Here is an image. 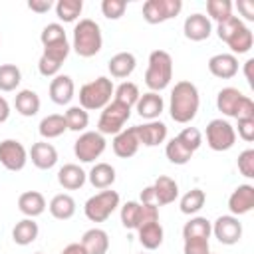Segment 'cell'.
<instances>
[{"instance_id":"obj_1","label":"cell","mask_w":254,"mask_h":254,"mask_svg":"<svg viewBox=\"0 0 254 254\" xmlns=\"http://www.w3.org/2000/svg\"><path fill=\"white\" fill-rule=\"evenodd\" d=\"M200 105L198 89L192 81H177L173 91H171V101H169V113L175 123H190L196 117Z\"/></svg>"},{"instance_id":"obj_2","label":"cell","mask_w":254,"mask_h":254,"mask_svg":"<svg viewBox=\"0 0 254 254\" xmlns=\"http://www.w3.org/2000/svg\"><path fill=\"white\" fill-rule=\"evenodd\" d=\"M101 46H103V36L99 24L91 18H81L73 28V42H71L73 52L79 58H93L95 54H99Z\"/></svg>"},{"instance_id":"obj_3","label":"cell","mask_w":254,"mask_h":254,"mask_svg":"<svg viewBox=\"0 0 254 254\" xmlns=\"http://www.w3.org/2000/svg\"><path fill=\"white\" fill-rule=\"evenodd\" d=\"M173 79V58L165 50H155L149 54V65L145 71V83L151 91L161 93L169 87Z\"/></svg>"},{"instance_id":"obj_4","label":"cell","mask_w":254,"mask_h":254,"mask_svg":"<svg viewBox=\"0 0 254 254\" xmlns=\"http://www.w3.org/2000/svg\"><path fill=\"white\" fill-rule=\"evenodd\" d=\"M113 81L105 75H99L95 77L93 81H87L79 87V107H83L85 111H97V109H103L111 97H113Z\"/></svg>"},{"instance_id":"obj_5","label":"cell","mask_w":254,"mask_h":254,"mask_svg":"<svg viewBox=\"0 0 254 254\" xmlns=\"http://www.w3.org/2000/svg\"><path fill=\"white\" fill-rule=\"evenodd\" d=\"M117 206H119V192L105 189L85 200L83 212L91 222H105L117 210Z\"/></svg>"},{"instance_id":"obj_6","label":"cell","mask_w":254,"mask_h":254,"mask_svg":"<svg viewBox=\"0 0 254 254\" xmlns=\"http://www.w3.org/2000/svg\"><path fill=\"white\" fill-rule=\"evenodd\" d=\"M129 117H131V107L111 99L101 109V115L97 121V131L101 135H117L119 131L125 129V123L129 121Z\"/></svg>"},{"instance_id":"obj_7","label":"cell","mask_w":254,"mask_h":254,"mask_svg":"<svg viewBox=\"0 0 254 254\" xmlns=\"http://www.w3.org/2000/svg\"><path fill=\"white\" fill-rule=\"evenodd\" d=\"M236 143V129L226 119H212L206 125V145L212 151H228Z\"/></svg>"},{"instance_id":"obj_8","label":"cell","mask_w":254,"mask_h":254,"mask_svg":"<svg viewBox=\"0 0 254 254\" xmlns=\"http://www.w3.org/2000/svg\"><path fill=\"white\" fill-rule=\"evenodd\" d=\"M105 147V137L99 131H83L73 143V153L81 163H93L103 155Z\"/></svg>"},{"instance_id":"obj_9","label":"cell","mask_w":254,"mask_h":254,"mask_svg":"<svg viewBox=\"0 0 254 254\" xmlns=\"http://www.w3.org/2000/svg\"><path fill=\"white\" fill-rule=\"evenodd\" d=\"M183 10L181 0H147L143 4V20L147 24H163Z\"/></svg>"},{"instance_id":"obj_10","label":"cell","mask_w":254,"mask_h":254,"mask_svg":"<svg viewBox=\"0 0 254 254\" xmlns=\"http://www.w3.org/2000/svg\"><path fill=\"white\" fill-rule=\"evenodd\" d=\"M28 163V151L18 139H4L0 143V165L12 173H18Z\"/></svg>"},{"instance_id":"obj_11","label":"cell","mask_w":254,"mask_h":254,"mask_svg":"<svg viewBox=\"0 0 254 254\" xmlns=\"http://www.w3.org/2000/svg\"><path fill=\"white\" fill-rule=\"evenodd\" d=\"M210 224H212V234L220 244L232 246L242 238V222L238 220V216L222 214Z\"/></svg>"},{"instance_id":"obj_12","label":"cell","mask_w":254,"mask_h":254,"mask_svg":"<svg viewBox=\"0 0 254 254\" xmlns=\"http://www.w3.org/2000/svg\"><path fill=\"white\" fill-rule=\"evenodd\" d=\"M254 208V187L252 185H238L228 196V210L232 216L248 214Z\"/></svg>"},{"instance_id":"obj_13","label":"cell","mask_w":254,"mask_h":254,"mask_svg":"<svg viewBox=\"0 0 254 254\" xmlns=\"http://www.w3.org/2000/svg\"><path fill=\"white\" fill-rule=\"evenodd\" d=\"M183 32H185V38L187 40H190V42H202V40H206L212 34V24H210L208 16H204L200 12H194V14L187 16V20L183 24Z\"/></svg>"},{"instance_id":"obj_14","label":"cell","mask_w":254,"mask_h":254,"mask_svg":"<svg viewBox=\"0 0 254 254\" xmlns=\"http://www.w3.org/2000/svg\"><path fill=\"white\" fill-rule=\"evenodd\" d=\"M135 133L141 145L145 147H157L161 143H165L167 139V125L159 119L155 121H147L143 125H135Z\"/></svg>"},{"instance_id":"obj_15","label":"cell","mask_w":254,"mask_h":254,"mask_svg":"<svg viewBox=\"0 0 254 254\" xmlns=\"http://www.w3.org/2000/svg\"><path fill=\"white\" fill-rule=\"evenodd\" d=\"M50 99L56 105H67L73 97H75V83L69 75L65 73H58L52 81H50Z\"/></svg>"},{"instance_id":"obj_16","label":"cell","mask_w":254,"mask_h":254,"mask_svg":"<svg viewBox=\"0 0 254 254\" xmlns=\"http://www.w3.org/2000/svg\"><path fill=\"white\" fill-rule=\"evenodd\" d=\"M28 159H32V165L40 171H48L52 167H56L58 163V151L52 143L48 141H38L32 145L30 153H28Z\"/></svg>"},{"instance_id":"obj_17","label":"cell","mask_w":254,"mask_h":254,"mask_svg":"<svg viewBox=\"0 0 254 254\" xmlns=\"http://www.w3.org/2000/svg\"><path fill=\"white\" fill-rule=\"evenodd\" d=\"M111 147H113V153H115L117 157H121V159L133 157V155L139 151V147H141V143H139V139H137V133H135V127H127V129L119 131V133L113 137Z\"/></svg>"},{"instance_id":"obj_18","label":"cell","mask_w":254,"mask_h":254,"mask_svg":"<svg viewBox=\"0 0 254 254\" xmlns=\"http://www.w3.org/2000/svg\"><path fill=\"white\" fill-rule=\"evenodd\" d=\"M208 71L218 79H230L238 73V60L232 54H216L208 60Z\"/></svg>"},{"instance_id":"obj_19","label":"cell","mask_w":254,"mask_h":254,"mask_svg":"<svg viewBox=\"0 0 254 254\" xmlns=\"http://www.w3.org/2000/svg\"><path fill=\"white\" fill-rule=\"evenodd\" d=\"M135 109H137V113H139L143 119L155 121V119H159V115L163 113L165 101H163V97H161L159 93L147 91V93H143V95L139 97V101L135 103Z\"/></svg>"},{"instance_id":"obj_20","label":"cell","mask_w":254,"mask_h":254,"mask_svg":"<svg viewBox=\"0 0 254 254\" xmlns=\"http://www.w3.org/2000/svg\"><path fill=\"white\" fill-rule=\"evenodd\" d=\"M151 187H153V192H155V204L157 206L171 204L179 196V185H177V181L171 179V177H167V175L157 177V181Z\"/></svg>"},{"instance_id":"obj_21","label":"cell","mask_w":254,"mask_h":254,"mask_svg":"<svg viewBox=\"0 0 254 254\" xmlns=\"http://www.w3.org/2000/svg\"><path fill=\"white\" fill-rule=\"evenodd\" d=\"M85 181H87V173L75 163H67L58 171V183L65 190H77L85 185Z\"/></svg>"},{"instance_id":"obj_22","label":"cell","mask_w":254,"mask_h":254,"mask_svg":"<svg viewBox=\"0 0 254 254\" xmlns=\"http://www.w3.org/2000/svg\"><path fill=\"white\" fill-rule=\"evenodd\" d=\"M46 198L42 192L38 190H26L18 196V210L26 216V218H36L40 214H44L46 210Z\"/></svg>"},{"instance_id":"obj_23","label":"cell","mask_w":254,"mask_h":254,"mask_svg":"<svg viewBox=\"0 0 254 254\" xmlns=\"http://www.w3.org/2000/svg\"><path fill=\"white\" fill-rule=\"evenodd\" d=\"M244 99V93L236 87H222L216 95V107L222 115L226 117H234L236 119V111H238V105L242 103Z\"/></svg>"},{"instance_id":"obj_24","label":"cell","mask_w":254,"mask_h":254,"mask_svg":"<svg viewBox=\"0 0 254 254\" xmlns=\"http://www.w3.org/2000/svg\"><path fill=\"white\" fill-rule=\"evenodd\" d=\"M87 254H107L109 250V234L103 228H89L83 232L81 242Z\"/></svg>"},{"instance_id":"obj_25","label":"cell","mask_w":254,"mask_h":254,"mask_svg":"<svg viewBox=\"0 0 254 254\" xmlns=\"http://www.w3.org/2000/svg\"><path fill=\"white\" fill-rule=\"evenodd\" d=\"M135 67H137V60H135V56L131 52H119L107 64V69H109L111 77H115V79L129 77L135 71Z\"/></svg>"},{"instance_id":"obj_26","label":"cell","mask_w":254,"mask_h":254,"mask_svg":"<svg viewBox=\"0 0 254 254\" xmlns=\"http://www.w3.org/2000/svg\"><path fill=\"white\" fill-rule=\"evenodd\" d=\"M87 181L91 183L93 189H99V190L111 189V185L115 183V169L109 163H95L87 173Z\"/></svg>"},{"instance_id":"obj_27","label":"cell","mask_w":254,"mask_h":254,"mask_svg":"<svg viewBox=\"0 0 254 254\" xmlns=\"http://www.w3.org/2000/svg\"><path fill=\"white\" fill-rule=\"evenodd\" d=\"M48 208H50V214H52L56 220H69V218L75 214V200H73L71 194L60 192V194H56V196L50 200Z\"/></svg>"},{"instance_id":"obj_28","label":"cell","mask_w":254,"mask_h":254,"mask_svg":"<svg viewBox=\"0 0 254 254\" xmlns=\"http://www.w3.org/2000/svg\"><path fill=\"white\" fill-rule=\"evenodd\" d=\"M40 105H42L40 95L34 89H22L16 93L14 107L22 117H34L40 111Z\"/></svg>"},{"instance_id":"obj_29","label":"cell","mask_w":254,"mask_h":254,"mask_svg":"<svg viewBox=\"0 0 254 254\" xmlns=\"http://www.w3.org/2000/svg\"><path fill=\"white\" fill-rule=\"evenodd\" d=\"M137 234H139L141 246L147 248V250H157L163 244V238H165V232H163V226H161L159 220L139 226L137 228Z\"/></svg>"},{"instance_id":"obj_30","label":"cell","mask_w":254,"mask_h":254,"mask_svg":"<svg viewBox=\"0 0 254 254\" xmlns=\"http://www.w3.org/2000/svg\"><path fill=\"white\" fill-rule=\"evenodd\" d=\"M40 234L38 222L34 218H22L20 222H16V226L12 228V240L18 246H28L32 244Z\"/></svg>"},{"instance_id":"obj_31","label":"cell","mask_w":254,"mask_h":254,"mask_svg":"<svg viewBox=\"0 0 254 254\" xmlns=\"http://www.w3.org/2000/svg\"><path fill=\"white\" fill-rule=\"evenodd\" d=\"M38 131L44 139H56L60 135H64L67 131V125H65V117L60 115V113H52V115H46L40 125H38Z\"/></svg>"},{"instance_id":"obj_32","label":"cell","mask_w":254,"mask_h":254,"mask_svg":"<svg viewBox=\"0 0 254 254\" xmlns=\"http://www.w3.org/2000/svg\"><path fill=\"white\" fill-rule=\"evenodd\" d=\"M230 50H232V56L234 54H246V52H250V48H252V44H254V36H252V30L248 28V26H240L226 42H224Z\"/></svg>"},{"instance_id":"obj_33","label":"cell","mask_w":254,"mask_h":254,"mask_svg":"<svg viewBox=\"0 0 254 254\" xmlns=\"http://www.w3.org/2000/svg\"><path fill=\"white\" fill-rule=\"evenodd\" d=\"M212 234V224L204 216H192L189 222L183 226V238H210Z\"/></svg>"},{"instance_id":"obj_34","label":"cell","mask_w":254,"mask_h":254,"mask_svg":"<svg viewBox=\"0 0 254 254\" xmlns=\"http://www.w3.org/2000/svg\"><path fill=\"white\" fill-rule=\"evenodd\" d=\"M204 202H206L204 190H200V189H190V190H187V192L181 196L179 206H181V212H183V214H196V212L204 206Z\"/></svg>"},{"instance_id":"obj_35","label":"cell","mask_w":254,"mask_h":254,"mask_svg":"<svg viewBox=\"0 0 254 254\" xmlns=\"http://www.w3.org/2000/svg\"><path fill=\"white\" fill-rule=\"evenodd\" d=\"M165 155H167V159H169L173 165H187V163L192 159V151L187 149V147L181 143L179 137H173V139L167 143Z\"/></svg>"},{"instance_id":"obj_36","label":"cell","mask_w":254,"mask_h":254,"mask_svg":"<svg viewBox=\"0 0 254 254\" xmlns=\"http://www.w3.org/2000/svg\"><path fill=\"white\" fill-rule=\"evenodd\" d=\"M64 117H65V125H67V129L69 131H75V133H83L85 131V127L89 125V113L83 109V107H79V105H71L65 113H64Z\"/></svg>"},{"instance_id":"obj_37","label":"cell","mask_w":254,"mask_h":254,"mask_svg":"<svg viewBox=\"0 0 254 254\" xmlns=\"http://www.w3.org/2000/svg\"><path fill=\"white\" fill-rule=\"evenodd\" d=\"M22 81V71L16 64L0 65V91H14Z\"/></svg>"},{"instance_id":"obj_38","label":"cell","mask_w":254,"mask_h":254,"mask_svg":"<svg viewBox=\"0 0 254 254\" xmlns=\"http://www.w3.org/2000/svg\"><path fill=\"white\" fill-rule=\"evenodd\" d=\"M139 97H141L139 87L133 81H123L113 91V99L119 101V103H123V105H127V107H131V109L135 107V103L139 101Z\"/></svg>"},{"instance_id":"obj_39","label":"cell","mask_w":254,"mask_h":254,"mask_svg":"<svg viewBox=\"0 0 254 254\" xmlns=\"http://www.w3.org/2000/svg\"><path fill=\"white\" fill-rule=\"evenodd\" d=\"M83 10L81 0H58L56 4V16L62 22H75Z\"/></svg>"},{"instance_id":"obj_40","label":"cell","mask_w":254,"mask_h":254,"mask_svg":"<svg viewBox=\"0 0 254 254\" xmlns=\"http://www.w3.org/2000/svg\"><path fill=\"white\" fill-rule=\"evenodd\" d=\"M121 224L129 230H137L141 224V202L127 200L121 206Z\"/></svg>"},{"instance_id":"obj_41","label":"cell","mask_w":254,"mask_h":254,"mask_svg":"<svg viewBox=\"0 0 254 254\" xmlns=\"http://www.w3.org/2000/svg\"><path fill=\"white\" fill-rule=\"evenodd\" d=\"M206 12L216 24H220L226 18L232 16V2L230 0H208L206 2Z\"/></svg>"},{"instance_id":"obj_42","label":"cell","mask_w":254,"mask_h":254,"mask_svg":"<svg viewBox=\"0 0 254 254\" xmlns=\"http://www.w3.org/2000/svg\"><path fill=\"white\" fill-rule=\"evenodd\" d=\"M67 36H65V30L62 24L58 22H52L48 26H44L42 34H40V42L42 46H50V44H58V42H65Z\"/></svg>"},{"instance_id":"obj_43","label":"cell","mask_w":254,"mask_h":254,"mask_svg":"<svg viewBox=\"0 0 254 254\" xmlns=\"http://www.w3.org/2000/svg\"><path fill=\"white\" fill-rule=\"evenodd\" d=\"M69 48H71V46L67 44V40H65V42H58V44H50V46H44L42 56L62 65V64L65 62L67 54H69Z\"/></svg>"},{"instance_id":"obj_44","label":"cell","mask_w":254,"mask_h":254,"mask_svg":"<svg viewBox=\"0 0 254 254\" xmlns=\"http://www.w3.org/2000/svg\"><path fill=\"white\" fill-rule=\"evenodd\" d=\"M127 10V2L125 0H103L101 2V14L107 20H119Z\"/></svg>"},{"instance_id":"obj_45","label":"cell","mask_w":254,"mask_h":254,"mask_svg":"<svg viewBox=\"0 0 254 254\" xmlns=\"http://www.w3.org/2000/svg\"><path fill=\"white\" fill-rule=\"evenodd\" d=\"M177 137H179L181 143H183L187 149H190L192 153L202 145V133H200L196 127H185Z\"/></svg>"},{"instance_id":"obj_46","label":"cell","mask_w":254,"mask_h":254,"mask_svg":"<svg viewBox=\"0 0 254 254\" xmlns=\"http://www.w3.org/2000/svg\"><path fill=\"white\" fill-rule=\"evenodd\" d=\"M238 171L242 177L246 179H254V149H244L240 155H238Z\"/></svg>"},{"instance_id":"obj_47","label":"cell","mask_w":254,"mask_h":254,"mask_svg":"<svg viewBox=\"0 0 254 254\" xmlns=\"http://www.w3.org/2000/svg\"><path fill=\"white\" fill-rule=\"evenodd\" d=\"M183 254H210V244L206 238H185Z\"/></svg>"},{"instance_id":"obj_48","label":"cell","mask_w":254,"mask_h":254,"mask_svg":"<svg viewBox=\"0 0 254 254\" xmlns=\"http://www.w3.org/2000/svg\"><path fill=\"white\" fill-rule=\"evenodd\" d=\"M240 26H242V20H240L238 16H230V18H226L224 22H220V24L216 26V34H218V38H220L222 42H226Z\"/></svg>"},{"instance_id":"obj_49","label":"cell","mask_w":254,"mask_h":254,"mask_svg":"<svg viewBox=\"0 0 254 254\" xmlns=\"http://www.w3.org/2000/svg\"><path fill=\"white\" fill-rule=\"evenodd\" d=\"M238 121V137L246 143L254 141V119H236Z\"/></svg>"},{"instance_id":"obj_50","label":"cell","mask_w":254,"mask_h":254,"mask_svg":"<svg viewBox=\"0 0 254 254\" xmlns=\"http://www.w3.org/2000/svg\"><path fill=\"white\" fill-rule=\"evenodd\" d=\"M236 119H254V101H252L248 95H244L242 103L238 105Z\"/></svg>"},{"instance_id":"obj_51","label":"cell","mask_w":254,"mask_h":254,"mask_svg":"<svg viewBox=\"0 0 254 254\" xmlns=\"http://www.w3.org/2000/svg\"><path fill=\"white\" fill-rule=\"evenodd\" d=\"M52 6H54L52 0H28V8L36 14H46Z\"/></svg>"},{"instance_id":"obj_52","label":"cell","mask_w":254,"mask_h":254,"mask_svg":"<svg viewBox=\"0 0 254 254\" xmlns=\"http://www.w3.org/2000/svg\"><path fill=\"white\" fill-rule=\"evenodd\" d=\"M236 8H238V12H240L248 22L254 20V2H250V0H238V2H236Z\"/></svg>"},{"instance_id":"obj_53","label":"cell","mask_w":254,"mask_h":254,"mask_svg":"<svg viewBox=\"0 0 254 254\" xmlns=\"http://www.w3.org/2000/svg\"><path fill=\"white\" fill-rule=\"evenodd\" d=\"M252 65H254V60H252V58H248V60L244 62V75H246V81H248V85H250V87H254V75H252Z\"/></svg>"},{"instance_id":"obj_54","label":"cell","mask_w":254,"mask_h":254,"mask_svg":"<svg viewBox=\"0 0 254 254\" xmlns=\"http://www.w3.org/2000/svg\"><path fill=\"white\" fill-rule=\"evenodd\" d=\"M141 202L143 204H155V192H153V187H145L141 190Z\"/></svg>"},{"instance_id":"obj_55","label":"cell","mask_w":254,"mask_h":254,"mask_svg":"<svg viewBox=\"0 0 254 254\" xmlns=\"http://www.w3.org/2000/svg\"><path fill=\"white\" fill-rule=\"evenodd\" d=\"M60 254H87V252L83 250V246H81L79 242H71V244H67Z\"/></svg>"},{"instance_id":"obj_56","label":"cell","mask_w":254,"mask_h":254,"mask_svg":"<svg viewBox=\"0 0 254 254\" xmlns=\"http://www.w3.org/2000/svg\"><path fill=\"white\" fill-rule=\"evenodd\" d=\"M8 117H10V103L0 95V123L8 121Z\"/></svg>"},{"instance_id":"obj_57","label":"cell","mask_w":254,"mask_h":254,"mask_svg":"<svg viewBox=\"0 0 254 254\" xmlns=\"http://www.w3.org/2000/svg\"><path fill=\"white\" fill-rule=\"evenodd\" d=\"M34 254H44V252H34Z\"/></svg>"}]
</instances>
